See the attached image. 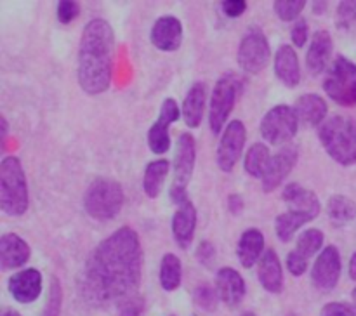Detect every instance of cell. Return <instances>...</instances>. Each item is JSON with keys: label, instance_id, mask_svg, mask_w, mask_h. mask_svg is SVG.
<instances>
[{"label": "cell", "instance_id": "1", "mask_svg": "<svg viewBox=\"0 0 356 316\" xmlns=\"http://www.w3.org/2000/svg\"><path fill=\"white\" fill-rule=\"evenodd\" d=\"M143 273V247L138 233L129 226L104 238L83 264L79 290L94 308L127 301L138 288Z\"/></svg>", "mask_w": 356, "mask_h": 316}, {"label": "cell", "instance_id": "2", "mask_svg": "<svg viewBox=\"0 0 356 316\" xmlns=\"http://www.w3.org/2000/svg\"><path fill=\"white\" fill-rule=\"evenodd\" d=\"M115 56L113 28L104 19H90L80 37L79 83L83 92L96 96L111 83Z\"/></svg>", "mask_w": 356, "mask_h": 316}, {"label": "cell", "instance_id": "3", "mask_svg": "<svg viewBox=\"0 0 356 316\" xmlns=\"http://www.w3.org/2000/svg\"><path fill=\"white\" fill-rule=\"evenodd\" d=\"M318 139L332 160L344 167L356 163V122L351 117L334 115L318 127Z\"/></svg>", "mask_w": 356, "mask_h": 316}, {"label": "cell", "instance_id": "4", "mask_svg": "<svg viewBox=\"0 0 356 316\" xmlns=\"http://www.w3.org/2000/svg\"><path fill=\"white\" fill-rule=\"evenodd\" d=\"M30 194L23 165L17 156H3L0 162V208L9 217H19L28 210Z\"/></svg>", "mask_w": 356, "mask_h": 316}, {"label": "cell", "instance_id": "5", "mask_svg": "<svg viewBox=\"0 0 356 316\" xmlns=\"http://www.w3.org/2000/svg\"><path fill=\"white\" fill-rule=\"evenodd\" d=\"M124 207V190L110 177H97L83 194V208L96 221H111Z\"/></svg>", "mask_w": 356, "mask_h": 316}, {"label": "cell", "instance_id": "6", "mask_svg": "<svg viewBox=\"0 0 356 316\" xmlns=\"http://www.w3.org/2000/svg\"><path fill=\"white\" fill-rule=\"evenodd\" d=\"M195 162H197V144L190 132H183L176 142V155H174V181L170 186V198L174 203H186L188 184L193 177Z\"/></svg>", "mask_w": 356, "mask_h": 316}, {"label": "cell", "instance_id": "7", "mask_svg": "<svg viewBox=\"0 0 356 316\" xmlns=\"http://www.w3.org/2000/svg\"><path fill=\"white\" fill-rule=\"evenodd\" d=\"M323 90L341 106H356V65L344 56H337L327 69Z\"/></svg>", "mask_w": 356, "mask_h": 316}, {"label": "cell", "instance_id": "8", "mask_svg": "<svg viewBox=\"0 0 356 316\" xmlns=\"http://www.w3.org/2000/svg\"><path fill=\"white\" fill-rule=\"evenodd\" d=\"M240 80L233 73L221 76L216 82L211 96V106H209V125L214 134H221L226 120L232 115L238 99ZM226 128V127H225Z\"/></svg>", "mask_w": 356, "mask_h": 316}, {"label": "cell", "instance_id": "9", "mask_svg": "<svg viewBox=\"0 0 356 316\" xmlns=\"http://www.w3.org/2000/svg\"><path fill=\"white\" fill-rule=\"evenodd\" d=\"M299 131V118L294 108L278 104L264 115L261 122V135L270 144L278 146L292 141Z\"/></svg>", "mask_w": 356, "mask_h": 316}, {"label": "cell", "instance_id": "10", "mask_svg": "<svg viewBox=\"0 0 356 316\" xmlns=\"http://www.w3.org/2000/svg\"><path fill=\"white\" fill-rule=\"evenodd\" d=\"M271 58V49L268 38L259 28H252L243 35L238 45V66L249 75H257L266 68Z\"/></svg>", "mask_w": 356, "mask_h": 316}, {"label": "cell", "instance_id": "11", "mask_svg": "<svg viewBox=\"0 0 356 316\" xmlns=\"http://www.w3.org/2000/svg\"><path fill=\"white\" fill-rule=\"evenodd\" d=\"M245 138L247 131L242 120H232L226 125L218 144V153H216L218 167L222 172H232L233 167L236 165L245 146Z\"/></svg>", "mask_w": 356, "mask_h": 316}, {"label": "cell", "instance_id": "12", "mask_svg": "<svg viewBox=\"0 0 356 316\" xmlns=\"http://www.w3.org/2000/svg\"><path fill=\"white\" fill-rule=\"evenodd\" d=\"M341 278V253L337 247L329 245L316 257L312 269V283L318 292L329 294L337 287Z\"/></svg>", "mask_w": 356, "mask_h": 316}, {"label": "cell", "instance_id": "13", "mask_svg": "<svg viewBox=\"0 0 356 316\" xmlns=\"http://www.w3.org/2000/svg\"><path fill=\"white\" fill-rule=\"evenodd\" d=\"M181 110L172 97H167L160 108L159 118L148 131V146L155 155H163L170 148V125L179 120Z\"/></svg>", "mask_w": 356, "mask_h": 316}, {"label": "cell", "instance_id": "14", "mask_svg": "<svg viewBox=\"0 0 356 316\" xmlns=\"http://www.w3.org/2000/svg\"><path fill=\"white\" fill-rule=\"evenodd\" d=\"M299 160V149L296 144H285L280 151L275 156H271L270 165H268L266 172L263 176V191L264 193H271V191L277 190L285 179H287L289 174L294 170V167L298 165Z\"/></svg>", "mask_w": 356, "mask_h": 316}, {"label": "cell", "instance_id": "15", "mask_svg": "<svg viewBox=\"0 0 356 316\" xmlns=\"http://www.w3.org/2000/svg\"><path fill=\"white\" fill-rule=\"evenodd\" d=\"M282 198H284L289 212L306 215V217H309L312 221L315 217H318L320 210H322V203H320L318 197H316L312 190L301 186L299 183H289L287 186L284 188Z\"/></svg>", "mask_w": 356, "mask_h": 316}, {"label": "cell", "instance_id": "16", "mask_svg": "<svg viewBox=\"0 0 356 316\" xmlns=\"http://www.w3.org/2000/svg\"><path fill=\"white\" fill-rule=\"evenodd\" d=\"M152 44L159 51L174 52L183 44V24L176 16H162L152 28Z\"/></svg>", "mask_w": 356, "mask_h": 316}, {"label": "cell", "instance_id": "17", "mask_svg": "<svg viewBox=\"0 0 356 316\" xmlns=\"http://www.w3.org/2000/svg\"><path fill=\"white\" fill-rule=\"evenodd\" d=\"M10 295L16 299L21 304H30V302L37 301L38 295L42 294V274L40 271L28 267V269L19 271L14 276L9 278Z\"/></svg>", "mask_w": 356, "mask_h": 316}, {"label": "cell", "instance_id": "18", "mask_svg": "<svg viewBox=\"0 0 356 316\" xmlns=\"http://www.w3.org/2000/svg\"><path fill=\"white\" fill-rule=\"evenodd\" d=\"M216 290L226 306L236 308L245 297V280L233 267H221L216 273Z\"/></svg>", "mask_w": 356, "mask_h": 316}, {"label": "cell", "instance_id": "19", "mask_svg": "<svg viewBox=\"0 0 356 316\" xmlns=\"http://www.w3.org/2000/svg\"><path fill=\"white\" fill-rule=\"evenodd\" d=\"M30 245L21 236L6 233L0 238V266L3 271L24 266L30 259Z\"/></svg>", "mask_w": 356, "mask_h": 316}, {"label": "cell", "instance_id": "20", "mask_svg": "<svg viewBox=\"0 0 356 316\" xmlns=\"http://www.w3.org/2000/svg\"><path fill=\"white\" fill-rule=\"evenodd\" d=\"M257 278L264 290L271 294H280L284 288V271L280 259L273 249H266L257 263Z\"/></svg>", "mask_w": 356, "mask_h": 316}, {"label": "cell", "instance_id": "21", "mask_svg": "<svg viewBox=\"0 0 356 316\" xmlns=\"http://www.w3.org/2000/svg\"><path fill=\"white\" fill-rule=\"evenodd\" d=\"M332 56V37L327 30H318L313 33L312 44L306 52V66L313 75L325 72Z\"/></svg>", "mask_w": 356, "mask_h": 316}, {"label": "cell", "instance_id": "22", "mask_svg": "<svg viewBox=\"0 0 356 316\" xmlns=\"http://www.w3.org/2000/svg\"><path fill=\"white\" fill-rule=\"evenodd\" d=\"M197 229V208L191 201L179 205L172 217V235L181 249H188Z\"/></svg>", "mask_w": 356, "mask_h": 316}, {"label": "cell", "instance_id": "23", "mask_svg": "<svg viewBox=\"0 0 356 316\" xmlns=\"http://www.w3.org/2000/svg\"><path fill=\"white\" fill-rule=\"evenodd\" d=\"M296 115L299 118V124L305 127H320L325 122L327 113H329V106H327L325 99L318 94H305L298 99L294 106Z\"/></svg>", "mask_w": 356, "mask_h": 316}, {"label": "cell", "instance_id": "24", "mask_svg": "<svg viewBox=\"0 0 356 316\" xmlns=\"http://www.w3.org/2000/svg\"><path fill=\"white\" fill-rule=\"evenodd\" d=\"M275 75L284 85L298 87L301 82V65L291 45H282L275 54Z\"/></svg>", "mask_w": 356, "mask_h": 316}, {"label": "cell", "instance_id": "25", "mask_svg": "<svg viewBox=\"0 0 356 316\" xmlns=\"http://www.w3.org/2000/svg\"><path fill=\"white\" fill-rule=\"evenodd\" d=\"M205 101H207V89L204 82H195L186 92L183 101L181 115L184 118V124L190 128H198L202 124L205 111Z\"/></svg>", "mask_w": 356, "mask_h": 316}, {"label": "cell", "instance_id": "26", "mask_svg": "<svg viewBox=\"0 0 356 316\" xmlns=\"http://www.w3.org/2000/svg\"><path fill=\"white\" fill-rule=\"evenodd\" d=\"M264 252V236L259 229L250 228L243 231L240 236L238 247H236V256H238L240 264L243 267H252L254 264L259 263L261 256Z\"/></svg>", "mask_w": 356, "mask_h": 316}, {"label": "cell", "instance_id": "27", "mask_svg": "<svg viewBox=\"0 0 356 316\" xmlns=\"http://www.w3.org/2000/svg\"><path fill=\"white\" fill-rule=\"evenodd\" d=\"M170 163L169 160L159 158L153 160L146 165L145 177H143V188H145V193L148 194L149 198H159L160 193L163 190V184H165L167 176H169Z\"/></svg>", "mask_w": 356, "mask_h": 316}, {"label": "cell", "instance_id": "28", "mask_svg": "<svg viewBox=\"0 0 356 316\" xmlns=\"http://www.w3.org/2000/svg\"><path fill=\"white\" fill-rule=\"evenodd\" d=\"M270 148L264 142H254L249 148V151L245 153V158H243L245 172L249 176L256 177V179H263L264 172H266L268 165H270Z\"/></svg>", "mask_w": 356, "mask_h": 316}, {"label": "cell", "instance_id": "29", "mask_svg": "<svg viewBox=\"0 0 356 316\" xmlns=\"http://www.w3.org/2000/svg\"><path fill=\"white\" fill-rule=\"evenodd\" d=\"M183 280V264L176 253H165L160 263V285L165 292H174Z\"/></svg>", "mask_w": 356, "mask_h": 316}, {"label": "cell", "instance_id": "30", "mask_svg": "<svg viewBox=\"0 0 356 316\" xmlns=\"http://www.w3.org/2000/svg\"><path fill=\"white\" fill-rule=\"evenodd\" d=\"M327 214L336 226H344L356 217V203L344 194H334L327 201Z\"/></svg>", "mask_w": 356, "mask_h": 316}, {"label": "cell", "instance_id": "31", "mask_svg": "<svg viewBox=\"0 0 356 316\" xmlns=\"http://www.w3.org/2000/svg\"><path fill=\"white\" fill-rule=\"evenodd\" d=\"M309 221H312V219L306 217V215L287 210L275 219V233H277V236L282 242H289V240H292V236L296 235V231H298L302 224H306V222Z\"/></svg>", "mask_w": 356, "mask_h": 316}, {"label": "cell", "instance_id": "32", "mask_svg": "<svg viewBox=\"0 0 356 316\" xmlns=\"http://www.w3.org/2000/svg\"><path fill=\"white\" fill-rule=\"evenodd\" d=\"M323 240H325V236H323V233L320 231V229L309 228L299 236L294 250L299 253V256H302L305 259L309 260L316 252L322 250Z\"/></svg>", "mask_w": 356, "mask_h": 316}, {"label": "cell", "instance_id": "33", "mask_svg": "<svg viewBox=\"0 0 356 316\" xmlns=\"http://www.w3.org/2000/svg\"><path fill=\"white\" fill-rule=\"evenodd\" d=\"M193 301L200 309L212 313L216 311V308H218L221 299H219L218 290H216L214 287H211V285L207 283H202L193 290Z\"/></svg>", "mask_w": 356, "mask_h": 316}, {"label": "cell", "instance_id": "34", "mask_svg": "<svg viewBox=\"0 0 356 316\" xmlns=\"http://www.w3.org/2000/svg\"><path fill=\"white\" fill-rule=\"evenodd\" d=\"M63 306V287L58 276L51 278V285H49V295L47 302H45V309L42 316H59L61 315Z\"/></svg>", "mask_w": 356, "mask_h": 316}, {"label": "cell", "instance_id": "35", "mask_svg": "<svg viewBox=\"0 0 356 316\" xmlns=\"http://www.w3.org/2000/svg\"><path fill=\"white\" fill-rule=\"evenodd\" d=\"M306 2L305 0H277L273 3V10L282 21H292L298 19L299 14L305 10Z\"/></svg>", "mask_w": 356, "mask_h": 316}, {"label": "cell", "instance_id": "36", "mask_svg": "<svg viewBox=\"0 0 356 316\" xmlns=\"http://www.w3.org/2000/svg\"><path fill=\"white\" fill-rule=\"evenodd\" d=\"M337 26L343 31L356 30V0H344L337 6Z\"/></svg>", "mask_w": 356, "mask_h": 316}, {"label": "cell", "instance_id": "37", "mask_svg": "<svg viewBox=\"0 0 356 316\" xmlns=\"http://www.w3.org/2000/svg\"><path fill=\"white\" fill-rule=\"evenodd\" d=\"M80 14V3L73 2V0H61L56 7V16H58L59 23L70 24L72 21H75Z\"/></svg>", "mask_w": 356, "mask_h": 316}, {"label": "cell", "instance_id": "38", "mask_svg": "<svg viewBox=\"0 0 356 316\" xmlns=\"http://www.w3.org/2000/svg\"><path fill=\"white\" fill-rule=\"evenodd\" d=\"M322 316H356V306L346 302H329L322 309Z\"/></svg>", "mask_w": 356, "mask_h": 316}, {"label": "cell", "instance_id": "39", "mask_svg": "<svg viewBox=\"0 0 356 316\" xmlns=\"http://www.w3.org/2000/svg\"><path fill=\"white\" fill-rule=\"evenodd\" d=\"M143 309H145V299L139 295H132L131 299L124 301L118 316H141Z\"/></svg>", "mask_w": 356, "mask_h": 316}, {"label": "cell", "instance_id": "40", "mask_svg": "<svg viewBox=\"0 0 356 316\" xmlns=\"http://www.w3.org/2000/svg\"><path fill=\"white\" fill-rule=\"evenodd\" d=\"M308 35H309V26L308 21L306 19H298L294 23L291 30V38L294 42L296 47H305V44L308 42Z\"/></svg>", "mask_w": 356, "mask_h": 316}, {"label": "cell", "instance_id": "41", "mask_svg": "<svg viewBox=\"0 0 356 316\" xmlns=\"http://www.w3.org/2000/svg\"><path fill=\"white\" fill-rule=\"evenodd\" d=\"M287 267L289 271H291V274H294V276H301V274H305L306 269H308V259L299 256L296 250H291L287 256Z\"/></svg>", "mask_w": 356, "mask_h": 316}, {"label": "cell", "instance_id": "42", "mask_svg": "<svg viewBox=\"0 0 356 316\" xmlns=\"http://www.w3.org/2000/svg\"><path fill=\"white\" fill-rule=\"evenodd\" d=\"M197 259L204 266H211L216 259V249L211 242H202L197 249Z\"/></svg>", "mask_w": 356, "mask_h": 316}, {"label": "cell", "instance_id": "43", "mask_svg": "<svg viewBox=\"0 0 356 316\" xmlns=\"http://www.w3.org/2000/svg\"><path fill=\"white\" fill-rule=\"evenodd\" d=\"M222 13L228 17H240L247 10V3L243 0H226L221 3Z\"/></svg>", "mask_w": 356, "mask_h": 316}, {"label": "cell", "instance_id": "44", "mask_svg": "<svg viewBox=\"0 0 356 316\" xmlns=\"http://www.w3.org/2000/svg\"><path fill=\"white\" fill-rule=\"evenodd\" d=\"M243 207H245V203H243V198L240 197V194H236V193L229 194V197H228V210L232 212L233 215L242 214Z\"/></svg>", "mask_w": 356, "mask_h": 316}, {"label": "cell", "instance_id": "45", "mask_svg": "<svg viewBox=\"0 0 356 316\" xmlns=\"http://www.w3.org/2000/svg\"><path fill=\"white\" fill-rule=\"evenodd\" d=\"M0 128H2V139L6 141L7 132H9V122H7V118L3 117V115H2V118H0Z\"/></svg>", "mask_w": 356, "mask_h": 316}, {"label": "cell", "instance_id": "46", "mask_svg": "<svg viewBox=\"0 0 356 316\" xmlns=\"http://www.w3.org/2000/svg\"><path fill=\"white\" fill-rule=\"evenodd\" d=\"M350 278L356 281V252L351 256V260H350Z\"/></svg>", "mask_w": 356, "mask_h": 316}, {"label": "cell", "instance_id": "47", "mask_svg": "<svg viewBox=\"0 0 356 316\" xmlns=\"http://www.w3.org/2000/svg\"><path fill=\"white\" fill-rule=\"evenodd\" d=\"M313 9H315V13H325L327 2H322V3L315 2V3H313Z\"/></svg>", "mask_w": 356, "mask_h": 316}, {"label": "cell", "instance_id": "48", "mask_svg": "<svg viewBox=\"0 0 356 316\" xmlns=\"http://www.w3.org/2000/svg\"><path fill=\"white\" fill-rule=\"evenodd\" d=\"M0 316H21V315L17 311H14V309H3Z\"/></svg>", "mask_w": 356, "mask_h": 316}, {"label": "cell", "instance_id": "49", "mask_svg": "<svg viewBox=\"0 0 356 316\" xmlns=\"http://www.w3.org/2000/svg\"><path fill=\"white\" fill-rule=\"evenodd\" d=\"M242 316H256V315H254V313H250V311H247V313H243Z\"/></svg>", "mask_w": 356, "mask_h": 316}, {"label": "cell", "instance_id": "50", "mask_svg": "<svg viewBox=\"0 0 356 316\" xmlns=\"http://www.w3.org/2000/svg\"><path fill=\"white\" fill-rule=\"evenodd\" d=\"M351 295H353V301H355V304H356V288H355L353 294H351Z\"/></svg>", "mask_w": 356, "mask_h": 316}]
</instances>
